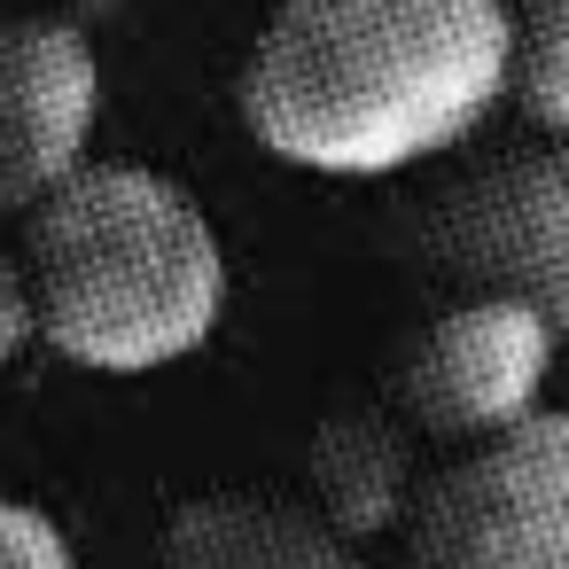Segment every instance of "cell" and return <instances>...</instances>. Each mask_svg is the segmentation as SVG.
<instances>
[{
	"label": "cell",
	"mask_w": 569,
	"mask_h": 569,
	"mask_svg": "<svg viewBox=\"0 0 569 569\" xmlns=\"http://www.w3.org/2000/svg\"><path fill=\"white\" fill-rule=\"evenodd\" d=\"M157 569H367V561H359V538H343L305 499L211 491L164 522Z\"/></svg>",
	"instance_id": "7"
},
{
	"label": "cell",
	"mask_w": 569,
	"mask_h": 569,
	"mask_svg": "<svg viewBox=\"0 0 569 569\" xmlns=\"http://www.w3.org/2000/svg\"><path fill=\"white\" fill-rule=\"evenodd\" d=\"M0 569H79V546L48 507L0 491Z\"/></svg>",
	"instance_id": "10"
},
{
	"label": "cell",
	"mask_w": 569,
	"mask_h": 569,
	"mask_svg": "<svg viewBox=\"0 0 569 569\" xmlns=\"http://www.w3.org/2000/svg\"><path fill=\"white\" fill-rule=\"evenodd\" d=\"M515 9V110L530 133H569V0H507Z\"/></svg>",
	"instance_id": "9"
},
{
	"label": "cell",
	"mask_w": 569,
	"mask_h": 569,
	"mask_svg": "<svg viewBox=\"0 0 569 569\" xmlns=\"http://www.w3.org/2000/svg\"><path fill=\"white\" fill-rule=\"evenodd\" d=\"M102 56L63 17L0 24V211H40L94 164Z\"/></svg>",
	"instance_id": "6"
},
{
	"label": "cell",
	"mask_w": 569,
	"mask_h": 569,
	"mask_svg": "<svg viewBox=\"0 0 569 569\" xmlns=\"http://www.w3.org/2000/svg\"><path fill=\"white\" fill-rule=\"evenodd\" d=\"M242 126L320 180L460 157L515 102L507 0H281L242 56Z\"/></svg>",
	"instance_id": "1"
},
{
	"label": "cell",
	"mask_w": 569,
	"mask_h": 569,
	"mask_svg": "<svg viewBox=\"0 0 569 569\" xmlns=\"http://www.w3.org/2000/svg\"><path fill=\"white\" fill-rule=\"evenodd\" d=\"M305 483L312 507L343 530V538H382L398 522H413L421 483H413V421L406 413H328L305 445Z\"/></svg>",
	"instance_id": "8"
},
{
	"label": "cell",
	"mask_w": 569,
	"mask_h": 569,
	"mask_svg": "<svg viewBox=\"0 0 569 569\" xmlns=\"http://www.w3.org/2000/svg\"><path fill=\"white\" fill-rule=\"evenodd\" d=\"M24 343H40V312H32V273L0 258V367H9Z\"/></svg>",
	"instance_id": "11"
},
{
	"label": "cell",
	"mask_w": 569,
	"mask_h": 569,
	"mask_svg": "<svg viewBox=\"0 0 569 569\" xmlns=\"http://www.w3.org/2000/svg\"><path fill=\"white\" fill-rule=\"evenodd\" d=\"M40 343L87 375H164L227 320V242L157 164H87L24 211Z\"/></svg>",
	"instance_id": "2"
},
{
	"label": "cell",
	"mask_w": 569,
	"mask_h": 569,
	"mask_svg": "<svg viewBox=\"0 0 569 569\" xmlns=\"http://www.w3.org/2000/svg\"><path fill=\"white\" fill-rule=\"evenodd\" d=\"M561 359V328L507 297H452L398 351V413L445 445H491L546 413V382Z\"/></svg>",
	"instance_id": "5"
},
{
	"label": "cell",
	"mask_w": 569,
	"mask_h": 569,
	"mask_svg": "<svg viewBox=\"0 0 569 569\" xmlns=\"http://www.w3.org/2000/svg\"><path fill=\"white\" fill-rule=\"evenodd\" d=\"M406 569H569V413L468 445L406 522Z\"/></svg>",
	"instance_id": "4"
},
{
	"label": "cell",
	"mask_w": 569,
	"mask_h": 569,
	"mask_svg": "<svg viewBox=\"0 0 569 569\" xmlns=\"http://www.w3.org/2000/svg\"><path fill=\"white\" fill-rule=\"evenodd\" d=\"M406 258L452 297H507L569 343V133L468 157L406 211Z\"/></svg>",
	"instance_id": "3"
}]
</instances>
